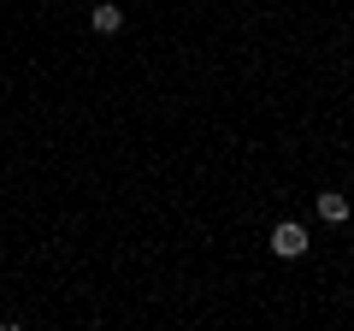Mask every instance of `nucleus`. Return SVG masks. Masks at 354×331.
Instances as JSON below:
<instances>
[{"label": "nucleus", "instance_id": "nucleus-1", "mask_svg": "<svg viewBox=\"0 0 354 331\" xmlns=\"http://www.w3.org/2000/svg\"><path fill=\"white\" fill-rule=\"evenodd\" d=\"M272 255H278V260H301V255H307V231L295 225V219L272 225Z\"/></svg>", "mask_w": 354, "mask_h": 331}, {"label": "nucleus", "instance_id": "nucleus-2", "mask_svg": "<svg viewBox=\"0 0 354 331\" xmlns=\"http://www.w3.org/2000/svg\"><path fill=\"white\" fill-rule=\"evenodd\" d=\"M88 24L101 30V36H118V30H124V12H118V6H106V0H101V6H88Z\"/></svg>", "mask_w": 354, "mask_h": 331}, {"label": "nucleus", "instance_id": "nucleus-3", "mask_svg": "<svg viewBox=\"0 0 354 331\" xmlns=\"http://www.w3.org/2000/svg\"><path fill=\"white\" fill-rule=\"evenodd\" d=\"M319 219H325V225H342V219H348V195L325 190V195H319Z\"/></svg>", "mask_w": 354, "mask_h": 331}]
</instances>
